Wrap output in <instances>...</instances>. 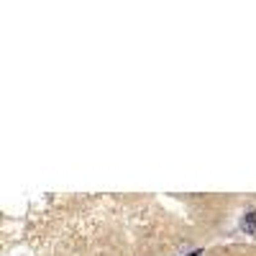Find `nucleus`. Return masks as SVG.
Instances as JSON below:
<instances>
[{"label": "nucleus", "mask_w": 256, "mask_h": 256, "mask_svg": "<svg viewBox=\"0 0 256 256\" xmlns=\"http://www.w3.org/2000/svg\"><path fill=\"white\" fill-rule=\"evenodd\" d=\"M244 228L251 231V233H256V215H254V213H246V215H244Z\"/></svg>", "instance_id": "1"}]
</instances>
